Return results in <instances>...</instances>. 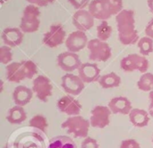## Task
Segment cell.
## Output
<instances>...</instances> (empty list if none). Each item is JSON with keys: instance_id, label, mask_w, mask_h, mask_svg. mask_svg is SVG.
<instances>
[{"instance_id": "cell-26", "label": "cell", "mask_w": 153, "mask_h": 148, "mask_svg": "<svg viewBox=\"0 0 153 148\" xmlns=\"http://www.w3.org/2000/svg\"><path fill=\"white\" fill-rule=\"evenodd\" d=\"M30 127L36 129L43 133L47 132L48 124V120L46 119V117H44L43 115H36L34 117H32L30 120Z\"/></svg>"}, {"instance_id": "cell-23", "label": "cell", "mask_w": 153, "mask_h": 148, "mask_svg": "<svg viewBox=\"0 0 153 148\" xmlns=\"http://www.w3.org/2000/svg\"><path fill=\"white\" fill-rule=\"evenodd\" d=\"M48 148H77L74 141L67 136H57L50 139Z\"/></svg>"}, {"instance_id": "cell-14", "label": "cell", "mask_w": 153, "mask_h": 148, "mask_svg": "<svg viewBox=\"0 0 153 148\" xmlns=\"http://www.w3.org/2000/svg\"><path fill=\"white\" fill-rule=\"evenodd\" d=\"M88 37L85 31H75L70 33L65 40V47L68 51L77 53L88 45Z\"/></svg>"}, {"instance_id": "cell-34", "label": "cell", "mask_w": 153, "mask_h": 148, "mask_svg": "<svg viewBox=\"0 0 153 148\" xmlns=\"http://www.w3.org/2000/svg\"><path fill=\"white\" fill-rule=\"evenodd\" d=\"M145 34L146 36L153 39V18L148 22L145 28Z\"/></svg>"}, {"instance_id": "cell-16", "label": "cell", "mask_w": 153, "mask_h": 148, "mask_svg": "<svg viewBox=\"0 0 153 148\" xmlns=\"http://www.w3.org/2000/svg\"><path fill=\"white\" fill-rule=\"evenodd\" d=\"M79 76L85 84H91L99 81L100 77V69L95 63H82L78 69Z\"/></svg>"}, {"instance_id": "cell-13", "label": "cell", "mask_w": 153, "mask_h": 148, "mask_svg": "<svg viewBox=\"0 0 153 148\" xmlns=\"http://www.w3.org/2000/svg\"><path fill=\"white\" fill-rule=\"evenodd\" d=\"M88 10L95 19L100 21H107L113 15L108 0H92Z\"/></svg>"}, {"instance_id": "cell-19", "label": "cell", "mask_w": 153, "mask_h": 148, "mask_svg": "<svg viewBox=\"0 0 153 148\" xmlns=\"http://www.w3.org/2000/svg\"><path fill=\"white\" fill-rule=\"evenodd\" d=\"M32 96H33L32 89H30L24 85H18L17 87H15L12 94L14 104L22 107L27 105L29 102H30Z\"/></svg>"}, {"instance_id": "cell-6", "label": "cell", "mask_w": 153, "mask_h": 148, "mask_svg": "<svg viewBox=\"0 0 153 148\" xmlns=\"http://www.w3.org/2000/svg\"><path fill=\"white\" fill-rule=\"evenodd\" d=\"M120 67L125 72H134L135 70L140 71L141 73H146L149 68V60L145 56L138 54H130L120 62Z\"/></svg>"}, {"instance_id": "cell-27", "label": "cell", "mask_w": 153, "mask_h": 148, "mask_svg": "<svg viewBox=\"0 0 153 148\" xmlns=\"http://www.w3.org/2000/svg\"><path fill=\"white\" fill-rule=\"evenodd\" d=\"M112 34V27L107 21H101V22L97 27V36L98 39L107 41Z\"/></svg>"}, {"instance_id": "cell-38", "label": "cell", "mask_w": 153, "mask_h": 148, "mask_svg": "<svg viewBox=\"0 0 153 148\" xmlns=\"http://www.w3.org/2000/svg\"><path fill=\"white\" fill-rule=\"evenodd\" d=\"M4 148H8V147H7V146H5V147H4Z\"/></svg>"}, {"instance_id": "cell-30", "label": "cell", "mask_w": 153, "mask_h": 148, "mask_svg": "<svg viewBox=\"0 0 153 148\" xmlns=\"http://www.w3.org/2000/svg\"><path fill=\"white\" fill-rule=\"evenodd\" d=\"M82 148H100L98 144V141L95 138H92L91 137H87L83 139L81 145Z\"/></svg>"}, {"instance_id": "cell-15", "label": "cell", "mask_w": 153, "mask_h": 148, "mask_svg": "<svg viewBox=\"0 0 153 148\" xmlns=\"http://www.w3.org/2000/svg\"><path fill=\"white\" fill-rule=\"evenodd\" d=\"M94 17L89 12V10L81 9L77 10L73 15V24L74 27L82 31H89L94 25Z\"/></svg>"}, {"instance_id": "cell-18", "label": "cell", "mask_w": 153, "mask_h": 148, "mask_svg": "<svg viewBox=\"0 0 153 148\" xmlns=\"http://www.w3.org/2000/svg\"><path fill=\"white\" fill-rule=\"evenodd\" d=\"M2 40L5 45L11 48L17 47L23 41V32L20 28L8 27L3 31Z\"/></svg>"}, {"instance_id": "cell-8", "label": "cell", "mask_w": 153, "mask_h": 148, "mask_svg": "<svg viewBox=\"0 0 153 148\" xmlns=\"http://www.w3.org/2000/svg\"><path fill=\"white\" fill-rule=\"evenodd\" d=\"M112 114L108 106L97 105L91 111L90 122L91 126L95 129H104L110 123V116Z\"/></svg>"}, {"instance_id": "cell-25", "label": "cell", "mask_w": 153, "mask_h": 148, "mask_svg": "<svg viewBox=\"0 0 153 148\" xmlns=\"http://www.w3.org/2000/svg\"><path fill=\"white\" fill-rule=\"evenodd\" d=\"M137 45L140 49V53L143 56L147 57L153 52V39L148 36L141 38L137 42Z\"/></svg>"}, {"instance_id": "cell-39", "label": "cell", "mask_w": 153, "mask_h": 148, "mask_svg": "<svg viewBox=\"0 0 153 148\" xmlns=\"http://www.w3.org/2000/svg\"><path fill=\"white\" fill-rule=\"evenodd\" d=\"M152 143H153V138H152Z\"/></svg>"}, {"instance_id": "cell-11", "label": "cell", "mask_w": 153, "mask_h": 148, "mask_svg": "<svg viewBox=\"0 0 153 148\" xmlns=\"http://www.w3.org/2000/svg\"><path fill=\"white\" fill-rule=\"evenodd\" d=\"M57 66L65 72L71 73L74 70H77L82 66V61L77 53L65 51L62 52L57 56L56 58Z\"/></svg>"}, {"instance_id": "cell-37", "label": "cell", "mask_w": 153, "mask_h": 148, "mask_svg": "<svg viewBox=\"0 0 153 148\" xmlns=\"http://www.w3.org/2000/svg\"><path fill=\"white\" fill-rule=\"evenodd\" d=\"M8 0H0V3H1V4H4L5 2H7Z\"/></svg>"}, {"instance_id": "cell-21", "label": "cell", "mask_w": 153, "mask_h": 148, "mask_svg": "<svg viewBox=\"0 0 153 148\" xmlns=\"http://www.w3.org/2000/svg\"><path fill=\"white\" fill-rule=\"evenodd\" d=\"M27 119V114L22 106L14 105L12 107L7 113L6 120L10 124L18 125L24 122Z\"/></svg>"}, {"instance_id": "cell-36", "label": "cell", "mask_w": 153, "mask_h": 148, "mask_svg": "<svg viewBox=\"0 0 153 148\" xmlns=\"http://www.w3.org/2000/svg\"><path fill=\"white\" fill-rule=\"evenodd\" d=\"M148 7L153 13V0H148Z\"/></svg>"}, {"instance_id": "cell-35", "label": "cell", "mask_w": 153, "mask_h": 148, "mask_svg": "<svg viewBox=\"0 0 153 148\" xmlns=\"http://www.w3.org/2000/svg\"><path fill=\"white\" fill-rule=\"evenodd\" d=\"M149 99H150V105H149L148 111H149L150 115L153 117V90L151 91L149 93Z\"/></svg>"}, {"instance_id": "cell-10", "label": "cell", "mask_w": 153, "mask_h": 148, "mask_svg": "<svg viewBox=\"0 0 153 148\" xmlns=\"http://www.w3.org/2000/svg\"><path fill=\"white\" fill-rule=\"evenodd\" d=\"M65 31L61 24H53L43 36V43L48 48H56L65 40Z\"/></svg>"}, {"instance_id": "cell-3", "label": "cell", "mask_w": 153, "mask_h": 148, "mask_svg": "<svg viewBox=\"0 0 153 148\" xmlns=\"http://www.w3.org/2000/svg\"><path fill=\"white\" fill-rule=\"evenodd\" d=\"M63 129H65L68 134L73 135L75 138H85L88 137L91 127L90 120L82 116H69L61 125Z\"/></svg>"}, {"instance_id": "cell-5", "label": "cell", "mask_w": 153, "mask_h": 148, "mask_svg": "<svg viewBox=\"0 0 153 148\" xmlns=\"http://www.w3.org/2000/svg\"><path fill=\"white\" fill-rule=\"evenodd\" d=\"M87 48L89 49V58L91 61L106 62L112 56L109 44L98 38L89 40Z\"/></svg>"}, {"instance_id": "cell-33", "label": "cell", "mask_w": 153, "mask_h": 148, "mask_svg": "<svg viewBox=\"0 0 153 148\" xmlns=\"http://www.w3.org/2000/svg\"><path fill=\"white\" fill-rule=\"evenodd\" d=\"M29 4H34L39 7H43V6H47L52 3H54L56 0H26Z\"/></svg>"}, {"instance_id": "cell-31", "label": "cell", "mask_w": 153, "mask_h": 148, "mask_svg": "<svg viewBox=\"0 0 153 148\" xmlns=\"http://www.w3.org/2000/svg\"><path fill=\"white\" fill-rule=\"evenodd\" d=\"M119 148H141L140 144L134 138L125 139L121 142Z\"/></svg>"}, {"instance_id": "cell-28", "label": "cell", "mask_w": 153, "mask_h": 148, "mask_svg": "<svg viewBox=\"0 0 153 148\" xmlns=\"http://www.w3.org/2000/svg\"><path fill=\"white\" fill-rule=\"evenodd\" d=\"M13 59V52H12V48L4 45L0 48V62L3 65H8L11 63Z\"/></svg>"}, {"instance_id": "cell-17", "label": "cell", "mask_w": 153, "mask_h": 148, "mask_svg": "<svg viewBox=\"0 0 153 148\" xmlns=\"http://www.w3.org/2000/svg\"><path fill=\"white\" fill-rule=\"evenodd\" d=\"M108 106L114 114L129 115L133 110L131 101L125 96H117L112 98L109 101Z\"/></svg>"}, {"instance_id": "cell-22", "label": "cell", "mask_w": 153, "mask_h": 148, "mask_svg": "<svg viewBox=\"0 0 153 148\" xmlns=\"http://www.w3.org/2000/svg\"><path fill=\"white\" fill-rule=\"evenodd\" d=\"M98 82L103 89H111L120 85L121 77L115 72H111L101 75Z\"/></svg>"}, {"instance_id": "cell-12", "label": "cell", "mask_w": 153, "mask_h": 148, "mask_svg": "<svg viewBox=\"0 0 153 148\" xmlns=\"http://www.w3.org/2000/svg\"><path fill=\"white\" fill-rule=\"evenodd\" d=\"M57 110L68 116L79 115L82 111V104L79 101L74 98L73 95L67 94L62 96L56 102Z\"/></svg>"}, {"instance_id": "cell-7", "label": "cell", "mask_w": 153, "mask_h": 148, "mask_svg": "<svg viewBox=\"0 0 153 148\" xmlns=\"http://www.w3.org/2000/svg\"><path fill=\"white\" fill-rule=\"evenodd\" d=\"M32 91L40 102H47L48 98L52 96L53 84L46 75H38L33 79Z\"/></svg>"}, {"instance_id": "cell-24", "label": "cell", "mask_w": 153, "mask_h": 148, "mask_svg": "<svg viewBox=\"0 0 153 148\" xmlns=\"http://www.w3.org/2000/svg\"><path fill=\"white\" fill-rule=\"evenodd\" d=\"M137 86L141 91L151 92L153 90V74L152 73H143L137 82Z\"/></svg>"}, {"instance_id": "cell-4", "label": "cell", "mask_w": 153, "mask_h": 148, "mask_svg": "<svg viewBox=\"0 0 153 148\" xmlns=\"http://www.w3.org/2000/svg\"><path fill=\"white\" fill-rule=\"evenodd\" d=\"M39 16L40 11L39 6L29 4L23 10L19 28L23 33H32L37 31L40 25Z\"/></svg>"}, {"instance_id": "cell-29", "label": "cell", "mask_w": 153, "mask_h": 148, "mask_svg": "<svg viewBox=\"0 0 153 148\" xmlns=\"http://www.w3.org/2000/svg\"><path fill=\"white\" fill-rule=\"evenodd\" d=\"M110 6H111V11L113 15H117L123 10L124 3L123 0H108Z\"/></svg>"}, {"instance_id": "cell-32", "label": "cell", "mask_w": 153, "mask_h": 148, "mask_svg": "<svg viewBox=\"0 0 153 148\" xmlns=\"http://www.w3.org/2000/svg\"><path fill=\"white\" fill-rule=\"evenodd\" d=\"M68 2L76 10L84 9V7L90 4V0H68Z\"/></svg>"}, {"instance_id": "cell-2", "label": "cell", "mask_w": 153, "mask_h": 148, "mask_svg": "<svg viewBox=\"0 0 153 148\" xmlns=\"http://www.w3.org/2000/svg\"><path fill=\"white\" fill-rule=\"evenodd\" d=\"M37 73L38 67L31 60L12 62L5 67L6 79L12 83H20L24 79H32Z\"/></svg>"}, {"instance_id": "cell-9", "label": "cell", "mask_w": 153, "mask_h": 148, "mask_svg": "<svg viewBox=\"0 0 153 148\" xmlns=\"http://www.w3.org/2000/svg\"><path fill=\"white\" fill-rule=\"evenodd\" d=\"M61 86L66 93L77 96L83 91L85 83L79 75L72 73H66L61 78Z\"/></svg>"}, {"instance_id": "cell-20", "label": "cell", "mask_w": 153, "mask_h": 148, "mask_svg": "<svg viewBox=\"0 0 153 148\" xmlns=\"http://www.w3.org/2000/svg\"><path fill=\"white\" fill-rule=\"evenodd\" d=\"M131 123L136 128H144L150 122V113L142 109H133L129 114Z\"/></svg>"}, {"instance_id": "cell-1", "label": "cell", "mask_w": 153, "mask_h": 148, "mask_svg": "<svg viewBox=\"0 0 153 148\" xmlns=\"http://www.w3.org/2000/svg\"><path fill=\"white\" fill-rule=\"evenodd\" d=\"M116 21L118 31V40L123 45H134L139 41L134 10L123 9L116 15Z\"/></svg>"}]
</instances>
